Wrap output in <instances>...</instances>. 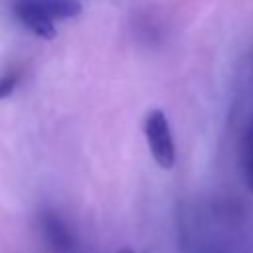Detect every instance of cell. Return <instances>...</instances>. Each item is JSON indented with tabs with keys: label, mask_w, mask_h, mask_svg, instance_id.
I'll list each match as a JSON object with an SVG mask.
<instances>
[{
	"label": "cell",
	"mask_w": 253,
	"mask_h": 253,
	"mask_svg": "<svg viewBox=\"0 0 253 253\" xmlns=\"http://www.w3.org/2000/svg\"><path fill=\"white\" fill-rule=\"evenodd\" d=\"M38 231L43 239V243L53 251V253H77L79 241L69 225V221L53 211V210H43L38 215Z\"/></svg>",
	"instance_id": "obj_2"
},
{
	"label": "cell",
	"mask_w": 253,
	"mask_h": 253,
	"mask_svg": "<svg viewBox=\"0 0 253 253\" xmlns=\"http://www.w3.org/2000/svg\"><path fill=\"white\" fill-rule=\"evenodd\" d=\"M115 253H134V249H130V247H121V249H117Z\"/></svg>",
	"instance_id": "obj_8"
},
{
	"label": "cell",
	"mask_w": 253,
	"mask_h": 253,
	"mask_svg": "<svg viewBox=\"0 0 253 253\" xmlns=\"http://www.w3.org/2000/svg\"><path fill=\"white\" fill-rule=\"evenodd\" d=\"M241 152H243V158L253 156V121L247 125V128L241 136Z\"/></svg>",
	"instance_id": "obj_6"
},
{
	"label": "cell",
	"mask_w": 253,
	"mask_h": 253,
	"mask_svg": "<svg viewBox=\"0 0 253 253\" xmlns=\"http://www.w3.org/2000/svg\"><path fill=\"white\" fill-rule=\"evenodd\" d=\"M12 8L30 10L47 20H69L81 14L77 0H12Z\"/></svg>",
	"instance_id": "obj_3"
},
{
	"label": "cell",
	"mask_w": 253,
	"mask_h": 253,
	"mask_svg": "<svg viewBox=\"0 0 253 253\" xmlns=\"http://www.w3.org/2000/svg\"><path fill=\"white\" fill-rule=\"evenodd\" d=\"M144 136L148 142V150L154 158V162L170 170L176 164V144L170 130V123L160 109H152L144 119Z\"/></svg>",
	"instance_id": "obj_1"
},
{
	"label": "cell",
	"mask_w": 253,
	"mask_h": 253,
	"mask_svg": "<svg viewBox=\"0 0 253 253\" xmlns=\"http://www.w3.org/2000/svg\"><path fill=\"white\" fill-rule=\"evenodd\" d=\"M18 85V73L0 75V99H6Z\"/></svg>",
	"instance_id": "obj_5"
},
{
	"label": "cell",
	"mask_w": 253,
	"mask_h": 253,
	"mask_svg": "<svg viewBox=\"0 0 253 253\" xmlns=\"http://www.w3.org/2000/svg\"><path fill=\"white\" fill-rule=\"evenodd\" d=\"M243 180H245V186L253 192V156L251 158H243Z\"/></svg>",
	"instance_id": "obj_7"
},
{
	"label": "cell",
	"mask_w": 253,
	"mask_h": 253,
	"mask_svg": "<svg viewBox=\"0 0 253 253\" xmlns=\"http://www.w3.org/2000/svg\"><path fill=\"white\" fill-rule=\"evenodd\" d=\"M12 12L34 36H38L42 40H53L55 38L57 32H55V22L53 20H47L40 14H34L30 10H22V8H12Z\"/></svg>",
	"instance_id": "obj_4"
}]
</instances>
